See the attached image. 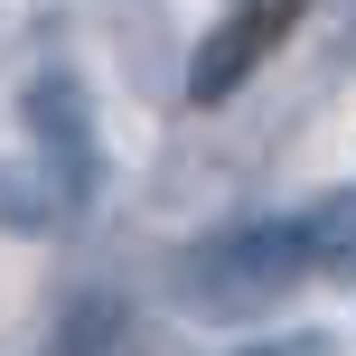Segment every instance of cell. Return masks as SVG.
<instances>
[{
  "label": "cell",
  "instance_id": "obj_1",
  "mask_svg": "<svg viewBox=\"0 0 356 356\" xmlns=\"http://www.w3.org/2000/svg\"><path fill=\"white\" fill-rule=\"evenodd\" d=\"M300 282H309L300 216H244V225H216L178 253V300L197 319H263Z\"/></svg>",
  "mask_w": 356,
  "mask_h": 356
},
{
  "label": "cell",
  "instance_id": "obj_2",
  "mask_svg": "<svg viewBox=\"0 0 356 356\" xmlns=\"http://www.w3.org/2000/svg\"><path fill=\"white\" fill-rule=\"evenodd\" d=\"M19 122H29V169L38 188L56 197V216H85L94 207V113H85V85L75 75H29V94H19Z\"/></svg>",
  "mask_w": 356,
  "mask_h": 356
},
{
  "label": "cell",
  "instance_id": "obj_3",
  "mask_svg": "<svg viewBox=\"0 0 356 356\" xmlns=\"http://www.w3.org/2000/svg\"><path fill=\"white\" fill-rule=\"evenodd\" d=\"M300 10L309 0H234V10L197 38V56H188V104H234V94L272 66V47L300 29Z\"/></svg>",
  "mask_w": 356,
  "mask_h": 356
},
{
  "label": "cell",
  "instance_id": "obj_4",
  "mask_svg": "<svg viewBox=\"0 0 356 356\" xmlns=\"http://www.w3.org/2000/svg\"><path fill=\"white\" fill-rule=\"evenodd\" d=\"M300 244H309V282H356V178L300 207Z\"/></svg>",
  "mask_w": 356,
  "mask_h": 356
},
{
  "label": "cell",
  "instance_id": "obj_5",
  "mask_svg": "<svg viewBox=\"0 0 356 356\" xmlns=\"http://www.w3.org/2000/svg\"><path fill=\"white\" fill-rule=\"evenodd\" d=\"M113 338H122V300H75L66 309V338H56V356H113Z\"/></svg>",
  "mask_w": 356,
  "mask_h": 356
},
{
  "label": "cell",
  "instance_id": "obj_6",
  "mask_svg": "<svg viewBox=\"0 0 356 356\" xmlns=\"http://www.w3.org/2000/svg\"><path fill=\"white\" fill-rule=\"evenodd\" d=\"M338 10V38H328V75H347L356 66V0H328Z\"/></svg>",
  "mask_w": 356,
  "mask_h": 356
},
{
  "label": "cell",
  "instance_id": "obj_7",
  "mask_svg": "<svg viewBox=\"0 0 356 356\" xmlns=\"http://www.w3.org/2000/svg\"><path fill=\"white\" fill-rule=\"evenodd\" d=\"M253 356H328V338H272V347H253Z\"/></svg>",
  "mask_w": 356,
  "mask_h": 356
}]
</instances>
